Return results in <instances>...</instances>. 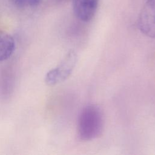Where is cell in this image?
Segmentation results:
<instances>
[{"label":"cell","instance_id":"6","mask_svg":"<svg viewBox=\"0 0 155 155\" xmlns=\"http://www.w3.org/2000/svg\"><path fill=\"white\" fill-rule=\"evenodd\" d=\"M11 2L19 7H31L36 5L41 0H10Z\"/></svg>","mask_w":155,"mask_h":155},{"label":"cell","instance_id":"1","mask_svg":"<svg viewBox=\"0 0 155 155\" xmlns=\"http://www.w3.org/2000/svg\"><path fill=\"white\" fill-rule=\"evenodd\" d=\"M104 127V114L99 105L88 104L81 110L77 122V134L80 140L86 142L97 138Z\"/></svg>","mask_w":155,"mask_h":155},{"label":"cell","instance_id":"2","mask_svg":"<svg viewBox=\"0 0 155 155\" xmlns=\"http://www.w3.org/2000/svg\"><path fill=\"white\" fill-rule=\"evenodd\" d=\"M78 61V55L73 50H69L60 63L54 68L48 71L45 77L48 85H54L65 81L72 73Z\"/></svg>","mask_w":155,"mask_h":155},{"label":"cell","instance_id":"3","mask_svg":"<svg viewBox=\"0 0 155 155\" xmlns=\"http://www.w3.org/2000/svg\"><path fill=\"white\" fill-rule=\"evenodd\" d=\"M140 31L147 37L155 38V0H147L138 18Z\"/></svg>","mask_w":155,"mask_h":155},{"label":"cell","instance_id":"5","mask_svg":"<svg viewBox=\"0 0 155 155\" xmlns=\"http://www.w3.org/2000/svg\"><path fill=\"white\" fill-rule=\"evenodd\" d=\"M15 48L13 37L4 31H0V61L8 59Z\"/></svg>","mask_w":155,"mask_h":155},{"label":"cell","instance_id":"4","mask_svg":"<svg viewBox=\"0 0 155 155\" xmlns=\"http://www.w3.org/2000/svg\"><path fill=\"white\" fill-rule=\"evenodd\" d=\"M99 0H72L73 10L76 18L83 22H88L94 17Z\"/></svg>","mask_w":155,"mask_h":155}]
</instances>
